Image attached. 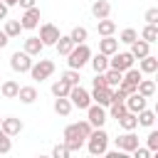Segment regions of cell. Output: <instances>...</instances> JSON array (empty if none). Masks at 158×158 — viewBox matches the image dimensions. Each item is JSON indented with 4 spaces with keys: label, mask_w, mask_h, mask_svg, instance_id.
I'll return each mask as SVG.
<instances>
[{
    "label": "cell",
    "mask_w": 158,
    "mask_h": 158,
    "mask_svg": "<svg viewBox=\"0 0 158 158\" xmlns=\"http://www.w3.org/2000/svg\"><path fill=\"white\" fill-rule=\"evenodd\" d=\"M91 123L89 121H77V123H69L67 128H64V143H67V148L69 151H79L81 146H84V141H86V136L91 133Z\"/></svg>",
    "instance_id": "1"
},
{
    "label": "cell",
    "mask_w": 158,
    "mask_h": 158,
    "mask_svg": "<svg viewBox=\"0 0 158 158\" xmlns=\"http://www.w3.org/2000/svg\"><path fill=\"white\" fill-rule=\"evenodd\" d=\"M86 148H89V153L91 156H104L106 153V148H109V133L99 126V128H91V133L86 136Z\"/></svg>",
    "instance_id": "2"
},
{
    "label": "cell",
    "mask_w": 158,
    "mask_h": 158,
    "mask_svg": "<svg viewBox=\"0 0 158 158\" xmlns=\"http://www.w3.org/2000/svg\"><path fill=\"white\" fill-rule=\"evenodd\" d=\"M89 57H91L89 44H86V42H79V44H74L72 52L67 54V64H69L72 69H81L84 64H89Z\"/></svg>",
    "instance_id": "3"
},
{
    "label": "cell",
    "mask_w": 158,
    "mask_h": 158,
    "mask_svg": "<svg viewBox=\"0 0 158 158\" xmlns=\"http://www.w3.org/2000/svg\"><path fill=\"white\" fill-rule=\"evenodd\" d=\"M54 74V62L52 59H37V62H32V67H30V77L35 79V81H44V79H49Z\"/></svg>",
    "instance_id": "4"
},
{
    "label": "cell",
    "mask_w": 158,
    "mask_h": 158,
    "mask_svg": "<svg viewBox=\"0 0 158 158\" xmlns=\"http://www.w3.org/2000/svg\"><path fill=\"white\" fill-rule=\"evenodd\" d=\"M67 99H69V101H72V106H77V109H86V106L91 104V94H89L81 84H74V86L69 89Z\"/></svg>",
    "instance_id": "5"
},
{
    "label": "cell",
    "mask_w": 158,
    "mask_h": 158,
    "mask_svg": "<svg viewBox=\"0 0 158 158\" xmlns=\"http://www.w3.org/2000/svg\"><path fill=\"white\" fill-rule=\"evenodd\" d=\"M109 67H111V69H118V72H126L128 67H133V54L116 49V52L109 57Z\"/></svg>",
    "instance_id": "6"
},
{
    "label": "cell",
    "mask_w": 158,
    "mask_h": 158,
    "mask_svg": "<svg viewBox=\"0 0 158 158\" xmlns=\"http://www.w3.org/2000/svg\"><path fill=\"white\" fill-rule=\"evenodd\" d=\"M86 121H89L94 128L104 126V123H106V109H104L101 104H89V106H86Z\"/></svg>",
    "instance_id": "7"
},
{
    "label": "cell",
    "mask_w": 158,
    "mask_h": 158,
    "mask_svg": "<svg viewBox=\"0 0 158 158\" xmlns=\"http://www.w3.org/2000/svg\"><path fill=\"white\" fill-rule=\"evenodd\" d=\"M10 67H12V72H30V67H32V57L22 49V52H12V57H10Z\"/></svg>",
    "instance_id": "8"
},
{
    "label": "cell",
    "mask_w": 158,
    "mask_h": 158,
    "mask_svg": "<svg viewBox=\"0 0 158 158\" xmlns=\"http://www.w3.org/2000/svg\"><path fill=\"white\" fill-rule=\"evenodd\" d=\"M40 40H42V44H44V47L54 44V42L59 40V27H57V25H52V22H44V25L40 27Z\"/></svg>",
    "instance_id": "9"
},
{
    "label": "cell",
    "mask_w": 158,
    "mask_h": 158,
    "mask_svg": "<svg viewBox=\"0 0 158 158\" xmlns=\"http://www.w3.org/2000/svg\"><path fill=\"white\" fill-rule=\"evenodd\" d=\"M20 25H22V30H35L40 25V7L37 5L35 7H27L22 12V17H20Z\"/></svg>",
    "instance_id": "10"
},
{
    "label": "cell",
    "mask_w": 158,
    "mask_h": 158,
    "mask_svg": "<svg viewBox=\"0 0 158 158\" xmlns=\"http://www.w3.org/2000/svg\"><path fill=\"white\" fill-rule=\"evenodd\" d=\"M136 146H138V136H136L133 131H126L123 136H118V138H116V148H118V151H123V153H131Z\"/></svg>",
    "instance_id": "11"
},
{
    "label": "cell",
    "mask_w": 158,
    "mask_h": 158,
    "mask_svg": "<svg viewBox=\"0 0 158 158\" xmlns=\"http://www.w3.org/2000/svg\"><path fill=\"white\" fill-rule=\"evenodd\" d=\"M123 104H126V109H128V111L138 114L141 109H146V106H148V99H146V96H141L138 91H133V94H128V96L123 99Z\"/></svg>",
    "instance_id": "12"
},
{
    "label": "cell",
    "mask_w": 158,
    "mask_h": 158,
    "mask_svg": "<svg viewBox=\"0 0 158 158\" xmlns=\"http://www.w3.org/2000/svg\"><path fill=\"white\" fill-rule=\"evenodd\" d=\"M111 86H94V91H91V101H96V104H101V106H109L111 104Z\"/></svg>",
    "instance_id": "13"
},
{
    "label": "cell",
    "mask_w": 158,
    "mask_h": 158,
    "mask_svg": "<svg viewBox=\"0 0 158 158\" xmlns=\"http://www.w3.org/2000/svg\"><path fill=\"white\" fill-rule=\"evenodd\" d=\"M138 69H141V74H156L158 72V57H153V54L141 57L138 59Z\"/></svg>",
    "instance_id": "14"
},
{
    "label": "cell",
    "mask_w": 158,
    "mask_h": 158,
    "mask_svg": "<svg viewBox=\"0 0 158 158\" xmlns=\"http://www.w3.org/2000/svg\"><path fill=\"white\" fill-rule=\"evenodd\" d=\"M0 128H2L7 136H17V133L22 131V121H20V118H15V116H7V118H2V121H0Z\"/></svg>",
    "instance_id": "15"
},
{
    "label": "cell",
    "mask_w": 158,
    "mask_h": 158,
    "mask_svg": "<svg viewBox=\"0 0 158 158\" xmlns=\"http://www.w3.org/2000/svg\"><path fill=\"white\" fill-rule=\"evenodd\" d=\"M22 49H25L30 57H40V54H42V49H44V44H42V40H40V37H27Z\"/></svg>",
    "instance_id": "16"
},
{
    "label": "cell",
    "mask_w": 158,
    "mask_h": 158,
    "mask_svg": "<svg viewBox=\"0 0 158 158\" xmlns=\"http://www.w3.org/2000/svg\"><path fill=\"white\" fill-rule=\"evenodd\" d=\"M116 49H118V40H116L114 35H106V37H101V40H99V52H104V54H109V57H111Z\"/></svg>",
    "instance_id": "17"
},
{
    "label": "cell",
    "mask_w": 158,
    "mask_h": 158,
    "mask_svg": "<svg viewBox=\"0 0 158 158\" xmlns=\"http://www.w3.org/2000/svg\"><path fill=\"white\" fill-rule=\"evenodd\" d=\"M131 54H133V59H141V57H146V54H151V44L146 42V40H133L131 42Z\"/></svg>",
    "instance_id": "18"
},
{
    "label": "cell",
    "mask_w": 158,
    "mask_h": 158,
    "mask_svg": "<svg viewBox=\"0 0 158 158\" xmlns=\"http://www.w3.org/2000/svg\"><path fill=\"white\" fill-rule=\"evenodd\" d=\"M89 64H91V69H94V72H106V69H109V54L96 52V54H91V57H89Z\"/></svg>",
    "instance_id": "19"
},
{
    "label": "cell",
    "mask_w": 158,
    "mask_h": 158,
    "mask_svg": "<svg viewBox=\"0 0 158 158\" xmlns=\"http://www.w3.org/2000/svg\"><path fill=\"white\" fill-rule=\"evenodd\" d=\"M91 15H94L96 20L109 17V15H111V5H109V0H94V5H91Z\"/></svg>",
    "instance_id": "20"
},
{
    "label": "cell",
    "mask_w": 158,
    "mask_h": 158,
    "mask_svg": "<svg viewBox=\"0 0 158 158\" xmlns=\"http://www.w3.org/2000/svg\"><path fill=\"white\" fill-rule=\"evenodd\" d=\"M72 109H74V106H72V101H69L67 96H57V99H54V114H57V116H69Z\"/></svg>",
    "instance_id": "21"
},
{
    "label": "cell",
    "mask_w": 158,
    "mask_h": 158,
    "mask_svg": "<svg viewBox=\"0 0 158 158\" xmlns=\"http://www.w3.org/2000/svg\"><path fill=\"white\" fill-rule=\"evenodd\" d=\"M118 121V126L123 128V131H136L138 128V118H136V114L133 111H126L121 118H116Z\"/></svg>",
    "instance_id": "22"
},
{
    "label": "cell",
    "mask_w": 158,
    "mask_h": 158,
    "mask_svg": "<svg viewBox=\"0 0 158 158\" xmlns=\"http://www.w3.org/2000/svg\"><path fill=\"white\" fill-rule=\"evenodd\" d=\"M136 91H138L141 96L151 99V96L156 94V81H153V79H141V81L136 84Z\"/></svg>",
    "instance_id": "23"
},
{
    "label": "cell",
    "mask_w": 158,
    "mask_h": 158,
    "mask_svg": "<svg viewBox=\"0 0 158 158\" xmlns=\"http://www.w3.org/2000/svg\"><path fill=\"white\" fill-rule=\"evenodd\" d=\"M15 99H20L22 104H35L37 101V89L35 86H20V91H17Z\"/></svg>",
    "instance_id": "24"
},
{
    "label": "cell",
    "mask_w": 158,
    "mask_h": 158,
    "mask_svg": "<svg viewBox=\"0 0 158 158\" xmlns=\"http://www.w3.org/2000/svg\"><path fill=\"white\" fill-rule=\"evenodd\" d=\"M96 30H99V35H101V37L114 35V32H116V22H114V20H109V17H101V20H96Z\"/></svg>",
    "instance_id": "25"
},
{
    "label": "cell",
    "mask_w": 158,
    "mask_h": 158,
    "mask_svg": "<svg viewBox=\"0 0 158 158\" xmlns=\"http://www.w3.org/2000/svg\"><path fill=\"white\" fill-rule=\"evenodd\" d=\"M54 47H57V52H59L62 57H67V54L72 52L74 42H72V37H69V35H59V40L54 42Z\"/></svg>",
    "instance_id": "26"
},
{
    "label": "cell",
    "mask_w": 158,
    "mask_h": 158,
    "mask_svg": "<svg viewBox=\"0 0 158 158\" xmlns=\"http://www.w3.org/2000/svg\"><path fill=\"white\" fill-rule=\"evenodd\" d=\"M17 91H20V84H17L15 79L2 81V86H0V94H2L5 99H15V96H17Z\"/></svg>",
    "instance_id": "27"
},
{
    "label": "cell",
    "mask_w": 158,
    "mask_h": 158,
    "mask_svg": "<svg viewBox=\"0 0 158 158\" xmlns=\"http://www.w3.org/2000/svg\"><path fill=\"white\" fill-rule=\"evenodd\" d=\"M136 118H138V126H146V128H151L153 123H156V114L146 106V109H141L138 114H136Z\"/></svg>",
    "instance_id": "28"
},
{
    "label": "cell",
    "mask_w": 158,
    "mask_h": 158,
    "mask_svg": "<svg viewBox=\"0 0 158 158\" xmlns=\"http://www.w3.org/2000/svg\"><path fill=\"white\" fill-rule=\"evenodd\" d=\"M121 74H123V72H118V69H111V67H109V69L104 72V79H106V86H111V89H116V86L121 84Z\"/></svg>",
    "instance_id": "29"
},
{
    "label": "cell",
    "mask_w": 158,
    "mask_h": 158,
    "mask_svg": "<svg viewBox=\"0 0 158 158\" xmlns=\"http://www.w3.org/2000/svg\"><path fill=\"white\" fill-rule=\"evenodd\" d=\"M7 37H20V32H22V25H20V20H5V30H2Z\"/></svg>",
    "instance_id": "30"
},
{
    "label": "cell",
    "mask_w": 158,
    "mask_h": 158,
    "mask_svg": "<svg viewBox=\"0 0 158 158\" xmlns=\"http://www.w3.org/2000/svg\"><path fill=\"white\" fill-rule=\"evenodd\" d=\"M141 40H146L148 44H153V42L158 40V27H156V25H148V22H146V27L141 30Z\"/></svg>",
    "instance_id": "31"
},
{
    "label": "cell",
    "mask_w": 158,
    "mask_h": 158,
    "mask_svg": "<svg viewBox=\"0 0 158 158\" xmlns=\"http://www.w3.org/2000/svg\"><path fill=\"white\" fill-rule=\"evenodd\" d=\"M143 79V74H141V69H136V67H128L123 74H121V81H131V84H138Z\"/></svg>",
    "instance_id": "32"
},
{
    "label": "cell",
    "mask_w": 158,
    "mask_h": 158,
    "mask_svg": "<svg viewBox=\"0 0 158 158\" xmlns=\"http://www.w3.org/2000/svg\"><path fill=\"white\" fill-rule=\"evenodd\" d=\"M69 37H72V42H74V44H79V42H86V37H89V30H86V27H81V25H77V27L69 32Z\"/></svg>",
    "instance_id": "33"
},
{
    "label": "cell",
    "mask_w": 158,
    "mask_h": 158,
    "mask_svg": "<svg viewBox=\"0 0 158 158\" xmlns=\"http://www.w3.org/2000/svg\"><path fill=\"white\" fill-rule=\"evenodd\" d=\"M69 89H72V84H67L64 79H59V81H54V84H52V94H54V96H67V94H69Z\"/></svg>",
    "instance_id": "34"
},
{
    "label": "cell",
    "mask_w": 158,
    "mask_h": 158,
    "mask_svg": "<svg viewBox=\"0 0 158 158\" xmlns=\"http://www.w3.org/2000/svg\"><path fill=\"white\" fill-rule=\"evenodd\" d=\"M12 151V136H7L2 128H0V153L5 156V153H10Z\"/></svg>",
    "instance_id": "35"
},
{
    "label": "cell",
    "mask_w": 158,
    "mask_h": 158,
    "mask_svg": "<svg viewBox=\"0 0 158 158\" xmlns=\"http://www.w3.org/2000/svg\"><path fill=\"white\" fill-rule=\"evenodd\" d=\"M136 37H138V32H136L133 27H126V30H121V35H118V42H123V44H131Z\"/></svg>",
    "instance_id": "36"
},
{
    "label": "cell",
    "mask_w": 158,
    "mask_h": 158,
    "mask_svg": "<svg viewBox=\"0 0 158 158\" xmlns=\"http://www.w3.org/2000/svg\"><path fill=\"white\" fill-rule=\"evenodd\" d=\"M109 106H111V118H121V116H123V114L128 111L123 101H111Z\"/></svg>",
    "instance_id": "37"
},
{
    "label": "cell",
    "mask_w": 158,
    "mask_h": 158,
    "mask_svg": "<svg viewBox=\"0 0 158 158\" xmlns=\"http://www.w3.org/2000/svg\"><path fill=\"white\" fill-rule=\"evenodd\" d=\"M62 79H64L67 84H72V86H74V84H79V79H81V77H79V69H72V67H69V69L62 74Z\"/></svg>",
    "instance_id": "38"
},
{
    "label": "cell",
    "mask_w": 158,
    "mask_h": 158,
    "mask_svg": "<svg viewBox=\"0 0 158 158\" xmlns=\"http://www.w3.org/2000/svg\"><path fill=\"white\" fill-rule=\"evenodd\" d=\"M69 153H72V151L67 148V143H64V141H62V143H57V146L52 148V156H54V158H67Z\"/></svg>",
    "instance_id": "39"
},
{
    "label": "cell",
    "mask_w": 158,
    "mask_h": 158,
    "mask_svg": "<svg viewBox=\"0 0 158 158\" xmlns=\"http://www.w3.org/2000/svg\"><path fill=\"white\" fill-rule=\"evenodd\" d=\"M146 148L153 153V151H158V131H151L148 133V138H146Z\"/></svg>",
    "instance_id": "40"
},
{
    "label": "cell",
    "mask_w": 158,
    "mask_h": 158,
    "mask_svg": "<svg viewBox=\"0 0 158 158\" xmlns=\"http://www.w3.org/2000/svg\"><path fill=\"white\" fill-rule=\"evenodd\" d=\"M146 22H148V25H156V22H158V7L146 10Z\"/></svg>",
    "instance_id": "41"
},
{
    "label": "cell",
    "mask_w": 158,
    "mask_h": 158,
    "mask_svg": "<svg viewBox=\"0 0 158 158\" xmlns=\"http://www.w3.org/2000/svg\"><path fill=\"white\" fill-rule=\"evenodd\" d=\"M131 153H133L136 158H151V151H148V148H141V146H136Z\"/></svg>",
    "instance_id": "42"
},
{
    "label": "cell",
    "mask_w": 158,
    "mask_h": 158,
    "mask_svg": "<svg viewBox=\"0 0 158 158\" xmlns=\"http://www.w3.org/2000/svg\"><path fill=\"white\" fill-rule=\"evenodd\" d=\"M94 86H106V79H104V72H96V77H94V81H91Z\"/></svg>",
    "instance_id": "43"
},
{
    "label": "cell",
    "mask_w": 158,
    "mask_h": 158,
    "mask_svg": "<svg viewBox=\"0 0 158 158\" xmlns=\"http://www.w3.org/2000/svg\"><path fill=\"white\" fill-rule=\"evenodd\" d=\"M35 2H37V0H17V5H20L22 10H27V7H35Z\"/></svg>",
    "instance_id": "44"
},
{
    "label": "cell",
    "mask_w": 158,
    "mask_h": 158,
    "mask_svg": "<svg viewBox=\"0 0 158 158\" xmlns=\"http://www.w3.org/2000/svg\"><path fill=\"white\" fill-rule=\"evenodd\" d=\"M7 10H10V7H7V5L0 0V20H7Z\"/></svg>",
    "instance_id": "45"
},
{
    "label": "cell",
    "mask_w": 158,
    "mask_h": 158,
    "mask_svg": "<svg viewBox=\"0 0 158 158\" xmlns=\"http://www.w3.org/2000/svg\"><path fill=\"white\" fill-rule=\"evenodd\" d=\"M7 42H10V37H7V35H5V32H0V49H2V47H5V44H7Z\"/></svg>",
    "instance_id": "46"
},
{
    "label": "cell",
    "mask_w": 158,
    "mask_h": 158,
    "mask_svg": "<svg viewBox=\"0 0 158 158\" xmlns=\"http://www.w3.org/2000/svg\"><path fill=\"white\" fill-rule=\"evenodd\" d=\"M2 2H5L7 7H12V5H17V0H2Z\"/></svg>",
    "instance_id": "47"
},
{
    "label": "cell",
    "mask_w": 158,
    "mask_h": 158,
    "mask_svg": "<svg viewBox=\"0 0 158 158\" xmlns=\"http://www.w3.org/2000/svg\"><path fill=\"white\" fill-rule=\"evenodd\" d=\"M0 121H2V118H0Z\"/></svg>",
    "instance_id": "48"
}]
</instances>
